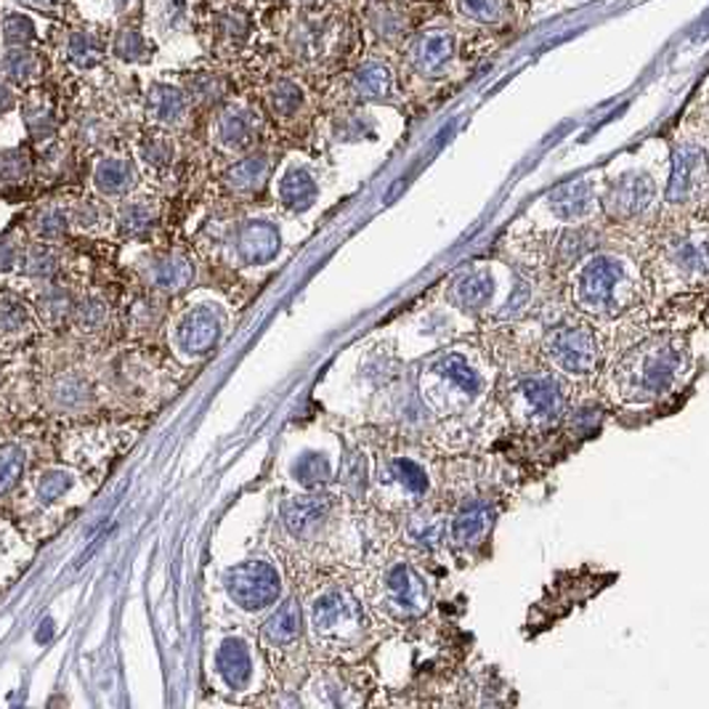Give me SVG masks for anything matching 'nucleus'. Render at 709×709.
Listing matches in <instances>:
<instances>
[{"label": "nucleus", "instance_id": "obj_1", "mask_svg": "<svg viewBox=\"0 0 709 709\" xmlns=\"http://www.w3.org/2000/svg\"><path fill=\"white\" fill-rule=\"evenodd\" d=\"M691 346L683 336L661 332L630 346L611 365L606 391L622 407H657L688 383L691 375Z\"/></svg>", "mask_w": 709, "mask_h": 709}, {"label": "nucleus", "instance_id": "obj_2", "mask_svg": "<svg viewBox=\"0 0 709 709\" xmlns=\"http://www.w3.org/2000/svg\"><path fill=\"white\" fill-rule=\"evenodd\" d=\"M489 370L468 346H449L420 367L418 391L428 412L439 420H462L489 397Z\"/></svg>", "mask_w": 709, "mask_h": 709}, {"label": "nucleus", "instance_id": "obj_3", "mask_svg": "<svg viewBox=\"0 0 709 709\" xmlns=\"http://www.w3.org/2000/svg\"><path fill=\"white\" fill-rule=\"evenodd\" d=\"M436 585L420 556L393 553L375 563L367 579V603L391 625H412L431 611Z\"/></svg>", "mask_w": 709, "mask_h": 709}, {"label": "nucleus", "instance_id": "obj_4", "mask_svg": "<svg viewBox=\"0 0 709 709\" xmlns=\"http://www.w3.org/2000/svg\"><path fill=\"white\" fill-rule=\"evenodd\" d=\"M640 301V274L619 253H592L571 277V303L592 322L619 319Z\"/></svg>", "mask_w": 709, "mask_h": 709}, {"label": "nucleus", "instance_id": "obj_5", "mask_svg": "<svg viewBox=\"0 0 709 709\" xmlns=\"http://www.w3.org/2000/svg\"><path fill=\"white\" fill-rule=\"evenodd\" d=\"M311 643L324 657H343L370 640L372 609L349 582H324L309 601Z\"/></svg>", "mask_w": 709, "mask_h": 709}, {"label": "nucleus", "instance_id": "obj_6", "mask_svg": "<svg viewBox=\"0 0 709 709\" xmlns=\"http://www.w3.org/2000/svg\"><path fill=\"white\" fill-rule=\"evenodd\" d=\"M375 495L391 510H409L428 506L436 495L433 460L418 449H393L380 457L375 470Z\"/></svg>", "mask_w": 709, "mask_h": 709}, {"label": "nucleus", "instance_id": "obj_7", "mask_svg": "<svg viewBox=\"0 0 709 709\" xmlns=\"http://www.w3.org/2000/svg\"><path fill=\"white\" fill-rule=\"evenodd\" d=\"M506 405L516 426L548 431L569 415V386L558 372H529L508 386Z\"/></svg>", "mask_w": 709, "mask_h": 709}, {"label": "nucleus", "instance_id": "obj_8", "mask_svg": "<svg viewBox=\"0 0 709 709\" xmlns=\"http://www.w3.org/2000/svg\"><path fill=\"white\" fill-rule=\"evenodd\" d=\"M500 513V497L489 489L462 492L449 508V553L462 558V561H476L492 542Z\"/></svg>", "mask_w": 709, "mask_h": 709}, {"label": "nucleus", "instance_id": "obj_9", "mask_svg": "<svg viewBox=\"0 0 709 709\" xmlns=\"http://www.w3.org/2000/svg\"><path fill=\"white\" fill-rule=\"evenodd\" d=\"M542 357L566 380H588L601 370V343L588 319H566L542 338Z\"/></svg>", "mask_w": 709, "mask_h": 709}, {"label": "nucleus", "instance_id": "obj_10", "mask_svg": "<svg viewBox=\"0 0 709 709\" xmlns=\"http://www.w3.org/2000/svg\"><path fill=\"white\" fill-rule=\"evenodd\" d=\"M229 313L218 301H197L187 306L173 327H170V343L183 361H200L213 353L227 336Z\"/></svg>", "mask_w": 709, "mask_h": 709}, {"label": "nucleus", "instance_id": "obj_11", "mask_svg": "<svg viewBox=\"0 0 709 709\" xmlns=\"http://www.w3.org/2000/svg\"><path fill=\"white\" fill-rule=\"evenodd\" d=\"M709 194V144L688 136L672 147L665 200L670 204H693Z\"/></svg>", "mask_w": 709, "mask_h": 709}, {"label": "nucleus", "instance_id": "obj_12", "mask_svg": "<svg viewBox=\"0 0 709 709\" xmlns=\"http://www.w3.org/2000/svg\"><path fill=\"white\" fill-rule=\"evenodd\" d=\"M282 527L290 535V540L301 545L327 542L336 523L340 521V500L330 492H309L301 497H290L282 502Z\"/></svg>", "mask_w": 709, "mask_h": 709}, {"label": "nucleus", "instance_id": "obj_13", "mask_svg": "<svg viewBox=\"0 0 709 709\" xmlns=\"http://www.w3.org/2000/svg\"><path fill=\"white\" fill-rule=\"evenodd\" d=\"M657 197L659 189L651 173H646V170H625V173L613 176L603 187L601 208L611 221L636 223L651 213Z\"/></svg>", "mask_w": 709, "mask_h": 709}, {"label": "nucleus", "instance_id": "obj_14", "mask_svg": "<svg viewBox=\"0 0 709 709\" xmlns=\"http://www.w3.org/2000/svg\"><path fill=\"white\" fill-rule=\"evenodd\" d=\"M229 598L242 611H263L282 596V577L269 561H244L223 577Z\"/></svg>", "mask_w": 709, "mask_h": 709}, {"label": "nucleus", "instance_id": "obj_15", "mask_svg": "<svg viewBox=\"0 0 709 709\" xmlns=\"http://www.w3.org/2000/svg\"><path fill=\"white\" fill-rule=\"evenodd\" d=\"M457 51H460V40H457L455 30H449V27H428V30L418 32L409 40L407 61L412 72H418L420 78L436 80L445 78L452 70Z\"/></svg>", "mask_w": 709, "mask_h": 709}, {"label": "nucleus", "instance_id": "obj_16", "mask_svg": "<svg viewBox=\"0 0 709 709\" xmlns=\"http://www.w3.org/2000/svg\"><path fill=\"white\" fill-rule=\"evenodd\" d=\"M447 535H449V508L433 506H420L405 513V523H401V542L409 553L420 558H436L447 550Z\"/></svg>", "mask_w": 709, "mask_h": 709}, {"label": "nucleus", "instance_id": "obj_17", "mask_svg": "<svg viewBox=\"0 0 709 709\" xmlns=\"http://www.w3.org/2000/svg\"><path fill=\"white\" fill-rule=\"evenodd\" d=\"M231 253L237 263L250 266V269L271 266L282 253V231L269 218H248L234 229Z\"/></svg>", "mask_w": 709, "mask_h": 709}, {"label": "nucleus", "instance_id": "obj_18", "mask_svg": "<svg viewBox=\"0 0 709 709\" xmlns=\"http://www.w3.org/2000/svg\"><path fill=\"white\" fill-rule=\"evenodd\" d=\"M667 269L686 284H709V229L675 234L665 250Z\"/></svg>", "mask_w": 709, "mask_h": 709}, {"label": "nucleus", "instance_id": "obj_19", "mask_svg": "<svg viewBox=\"0 0 709 709\" xmlns=\"http://www.w3.org/2000/svg\"><path fill=\"white\" fill-rule=\"evenodd\" d=\"M365 691L349 672L327 667L303 686V709H361Z\"/></svg>", "mask_w": 709, "mask_h": 709}, {"label": "nucleus", "instance_id": "obj_20", "mask_svg": "<svg viewBox=\"0 0 709 709\" xmlns=\"http://www.w3.org/2000/svg\"><path fill=\"white\" fill-rule=\"evenodd\" d=\"M497 298V279L492 269L483 263H473L462 269L460 274L452 277L447 288V301L457 311L468 313V317H481L495 306Z\"/></svg>", "mask_w": 709, "mask_h": 709}, {"label": "nucleus", "instance_id": "obj_21", "mask_svg": "<svg viewBox=\"0 0 709 709\" xmlns=\"http://www.w3.org/2000/svg\"><path fill=\"white\" fill-rule=\"evenodd\" d=\"M261 122L258 114L244 104H227L216 114L210 139L213 144L227 154H248L256 147Z\"/></svg>", "mask_w": 709, "mask_h": 709}, {"label": "nucleus", "instance_id": "obj_22", "mask_svg": "<svg viewBox=\"0 0 709 709\" xmlns=\"http://www.w3.org/2000/svg\"><path fill=\"white\" fill-rule=\"evenodd\" d=\"M319 192H322V189H319L317 176H313V170L309 166H303V162H290V166L282 168V173L277 176L274 197L284 213H309L319 200Z\"/></svg>", "mask_w": 709, "mask_h": 709}, {"label": "nucleus", "instance_id": "obj_23", "mask_svg": "<svg viewBox=\"0 0 709 709\" xmlns=\"http://www.w3.org/2000/svg\"><path fill=\"white\" fill-rule=\"evenodd\" d=\"M141 277H144V282L154 292H162V296H179V292L194 284L197 266L192 258L183 253H160L149 258Z\"/></svg>", "mask_w": 709, "mask_h": 709}, {"label": "nucleus", "instance_id": "obj_24", "mask_svg": "<svg viewBox=\"0 0 709 709\" xmlns=\"http://www.w3.org/2000/svg\"><path fill=\"white\" fill-rule=\"evenodd\" d=\"M598 204L596 187L588 179H577L563 183V187L553 189L545 200L548 213L556 218L558 223H582L588 221Z\"/></svg>", "mask_w": 709, "mask_h": 709}, {"label": "nucleus", "instance_id": "obj_25", "mask_svg": "<svg viewBox=\"0 0 709 709\" xmlns=\"http://www.w3.org/2000/svg\"><path fill=\"white\" fill-rule=\"evenodd\" d=\"M192 99L181 86L173 83H154L144 97V112L160 131H170L187 122Z\"/></svg>", "mask_w": 709, "mask_h": 709}, {"label": "nucleus", "instance_id": "obj_26", "mask_svg": "<svg viewBox=\"0 0 709 709\" xmlns=\"http://www.w3.org/2000/svg\"><path fill=\"white\" fill-rule=\"evenodd\" d=\"M136 183H139V170H136V162L131 157L104 154L93 166L91 187L104 200H122V197L133 192Z\"/></svg>", "mask_w": 709, "mask_h": 709}, {"label": "nucleus", "instance_id": "obj_27", "mask_svg": "<svg viewBox=\"0 0 709 709\" xmlns=\"http://www.w3.org/2000/svg\"><path fill=\"white\" fill-rule=\"evenodd\" d=\"M216 672L231 691H244L253 680V653L242 638H227L216 651Z\"/></svg>", "mask_w": 709, "mask_h": 709}, {"label": "nucleus", "instance_id": "obj_28", "mask_svg": "<svg viewBox=\"0 0 709 709\" xmlns=\"http://www.w3.org/2000/svg\"><path fill=\"white\" fill-rule=\"evenodd\" d=\"M303 632V613L298 598H288L279 609L266 619L261 636L266 649H277V651H290L292 646L301 640Z\"/></svg>", "mask_w": 709, "mask_h": 709}, {"label": "nucleus", "instance_id": "obj_29", "mask_svg": "<svg viewBox=\"0 0 709 709\" xmlns=\"http://www.w3.org/2000/svg\"><path fill=\"white\" fill-rule=\"evenodd\" d=\"M271 176V160L266 152L240 154L223 173V183L234 194H256L261 192Z\"/></svg>", "mask_w": 709, "mask_h": 709}, {"label": "nucleus", "instance_id": "obj_30", "mask_svg": "<svg viewBox=\"0 0 709 709\" xmlns=\"http://www.w3.org/2000/svg\"><path fill=\"white\" fill-rule=\"evenodd\" d=\"M397 78L383 59H367L351 74V93L359 101H383L393 93Z\"/></svg>", "mask_w": 709, "mask_h": 709}, {"label": "nucleus", "instance_id": "obj_31", "mask_svg": "<svg viewBox=\"0 0 709 709\" xmlns=\"http://www.w3.org/2000/svg\"><path fill=\"white\" fill-rule=\"evenodd\" d=\"M109 57L120 64H149L154 57V46L139 27H120L109 40Z\"/></svg>", "mask_w": 709, "mask_h": 709}, {"label": "nucleus", "instance_id": "obj_32", "mask_svg": "<svg viewBox=\"0 0 709 709\" xmlns=\"http://www.w3.org/2000/svg\"><path fill=\"white\" fill-rule=\"evenodd\" d=\"M74 487V473L64 468H46L32 479L30 483V492L32 500H36L38 508H53L64 500L67 495L72 492Z\"/></svg>", "mask_w": 709, "mask_h": 709}, {"label": "nucleus", "instance_id": "obj_33", "mask_svg": "<svg viewBox=\"0 0 709 709\" xmlns=\"http://www.w3.org/2000/svg\"><path fill=\"white\" fill-rule=\"evenodd\" d=\"M306 91L298 80L292 78H279L277 83L269 86L266 91V107L271 109V114L279 120H292L306 109Z\"/></svg>", "mask_w": 709, "mask_h": 709}, {"label": "nucleus", "instance_id": "obj_34", "mask_svg": "<svg viewBox=\"0 0 709 709\" xmlns=\"http://www.w3.org/2000/svg\"><path fill=\"white\" fill-rule=\"evenodd\" d=\"M157 208L149 200H126L114 213V231L120 237H144L154 229Z\"/></svg>", "mask_w": 709, "mask_h": 709}, {"label": "nucleus", "instance_id": "obj_35", "mask_svg": "<svg viewBox=\"0 0 709 709\" xmlns=\"http://www.w3.org/2000/svg\"><path fill=\"white\" fill-rule=\"evenodd\" d=\"M0 72L9 86H30L43 72V61L32 49H6L0 57Z\"/></svg>", "mask_w": 709, "mask_h": 709}, {"label": "nucleus", "instance_id": "obj_36", "mask_svg": "<svg viewBox=\"0 0 709 709\" xmlns=\"http://www.w3.org/2000/svg\"><path fill=\"white\" fill-rule=\"evenodd\" d=\"M107 57V46L88 30H72L67 36V61L74 67V70L88 72L97 70V67Z\"/></svg>", "mask_w": 709, "mask_h": 709}, {"label": "nucleus", "instance_id": "obj_37", "mask_svg": "<svg viewBox=\"0 0 709 709\" xmlns=\"http://www.w3.org/2000/svg\"><path fill=\"white\" fill-rule=\"evenodd\" d=\"M136 157L149 170H168L176 162V141L168 131H152L136 144Z\"/></svg>", "mask_w": 709, "mask_h": 709}, {"label": "nucleus", "instance_id": "obj_38", "mask_svg": "<svg viewBox=\"0 0 709 709\" xmlns=\"http://www.w3.org/2000/svg\"><path fill=\"white\" fill-rule=\"evenodd\" d=\"M49 393H51L53 407L61 409V412H74V409L86 407L88 397H91V388H88L86 378H80V375L74 372H67L53 380Z\"/></svg>", "mask_w": 709, "mask_h": 709}, {"label": "nucleus", "instance_id": "obj_39", "mask_svg": "<svg viewBox=\"0 0 709 709\" xmlns=\"http://www.w3.org/2000/svg\"><path fill=\"white\" fill-rule=\"evenodd\" d=\"M30 306L13 296H0V340H17L30 332Z\"/></svg>", "mask_w": 709, "mask_h": 709}, {"label": "nucleus", "instance_id": "obj_40", "mask_svg": "<svg viewBox=\"0 0 709 709\" xmlns=\"http://www.w3.org/2000/svg\"><path fill=\"white\" fill-rule=\"evenodd\" d=\"M19 274L30 279H51L59 271V256L53 253L51 244L36 242L22 248V258H19Z\"/></svg>", "mask_w": 709, "mask_h": 709}, {"label": "nucleus", "instance_id": "obj_41", "mask_svg": "<svg viewBox=\"0 0 709 709\" xmlns=\"http://www.w3.org/2000/svg\"><path fill=\"white\" fill-rule=\"evenodd\" d=\"M70 319L83 336H97L109 324V306L97 296L80 298V301H74Z\"/></svg>", "mask_w": 709, "mask_h": 709}, {"label": "nucleus", "instance_id": "obj_42", "mask_svg": "<svg viewBox=\"0 0 709 709\" xmlns=\"http://www.w3.org/2000/svg\"><path fill=\"white\" fill-rule=\"evenodd\" d=\"M70 223L72 218L67 210L61 208L38 210L36 218H32V234H36L38 242H46V244L61 242L67 237V231H70Z\"/></svg>", "mask_w": 709, "mask_h": 709}, {"label": "nucleus", "instance_id": "obj_43", "mask_svg": "<svg viewBox=\"0 0 709 709\" xmlns=\"http://www.w3.org/2000/svg\"><path fill=\"white\" fill-rule=\"evenodd\" d=\"M154 30L162 36H176L189 24V3L187 0H154L152 3Z\"/></svg>", "mask_w": 709, "mask_h": 709}, {"label": "nucleus", "instance_id": "obj_44", "mask_svg": "<svg viewBox=\"0 0 709 709\" xmlns=\"http://www.w3.org/2000/svg\"><path fill=\"white\" fill-rule=\"evenodd\" d=\"M36 38L38 27L32 22V17H27L22 11L6 13L3 24H0V40H3L6 49H30Z\"/></svg>", "mask_w": 709, "mask_h": 709}, {"label": "nucleus", "instance_id": "obj_45", "mask_svg": "<svg viewBox=\"0 0 709 709\" xmlns=\"http://www.w3.org/2000/svg\"><path fill=\"white\" fill-rule=\"evenodd\" d=\"M292 473H296L298 483H301V487H306V489H311V492L324 489V483L332 479L330 460H327L322 452H306L301 460L296 462Z\"/></svg>", "mask_w": 709, "mask_h": 709}, {"label": "nucleus", "instance_id": "obj_46", "mask_svg": "<svg viewBox=\"0 0 709 709\" xmlns=\"http://www.w3.org/2000/svg\"><path fill=\"white\" fill-rule=\"evenodd\" d=\"M457 13L476 24H497L506 19V0H455Z\"/></svg>", "mask_w": 709, "mask_h": 709}, {"label": "nucleus", "instance_id": "obj_47", "mask_svg": "<svg viewBox=\"0 0 709 709\" xmlns=\"http://www.w3.org/2000/svg\"><path fill=\"white\" fill-rule=\"evenodd\" d=\"M74 309V301L70 290L64 288H49L38 296V317L46 322H61V319H70Z\"/></svg>", "mask_w": 709, "mask_h": 709}, {"label": "nucleus", "instance_id": "obj_48", "mask_svg": "<svg viewBox=\"0 0 709 709\" xmlns=\"http://www.w3.org/2000/svg\"><path fill=\"white\" fill-rule=\"evenodd\" d=\"M22 112L27 131H30L36 141H49L57 133V114H53V109L46 101H30V104H24Z\"/></svg>", "mask_w": 709, "mask_h": 709}, {"label": "nucleus", "instance_id": "obj_49", "mask_svg": "<svg viewBox=\"0 0 709 709\" xmlns=\"http://www.w3.org/2000/svg\"><path fill=\"white\" fill-rule=\"evenodd\" d=\"M24 462H27V455L22 447L17 445L0 447V495L11 492V489L22 481Z\"/></svg>", "mask_w": 709, "mask_h": 709}, {"label": "nucleus", "instance_id": "obj_50", "mask_svg": "<svg viewBox=\"0 0 709 709\" xmlns=\"http://www.w3.org/2000/svg\"><path fill=\"white\" fill-rule=\"evenodd\" d=\"M582 256H592V234L590 231H569L561 234V242L556 248V263L571 266L582 261Z\"/></svg>", "mask_w": 709, "mask_h": 709}, {"label": "nucleus", "instance_id": "obj_51", "mask_svg": "<svg viewBox=\"0 0 709 709\" xmlns=\"http://www.w3.org/2000/svg\"><path fill=\"white\" fill-rule=\"evenodd\" d=\"M30 173V154L24 149H0V183H19Z\"/></svg>", "mask_w": 709, "mask_h": 709}, {"label": "nucleus", "instance_id": "obj_52", "mask_svg": "<svg viewBox=\"0 0 709 709\" xmlns=\"http://www.w3.org/2000/svg\"><path fill=\"white\" fill-rule=\"evenodd\" d=\"M531 296H535V292H531V284L527 282V279H518L516 277L513 290H510V296L506 298V303H502V309H500V319H518V317H521V313L529 309Z\"/></svg>", "mask_w": 709, "mask_h": 709}, {"label": "nucleus", "instance_id": "obj_53", "mask_svg": "<svg viewBox=\"0 0 709 709\" xmlns=\"http://www.w3.org/2000/svg\"><path fill=\"white\" fill-rule=\"evenodd\" d=\"M70 218H72L74 227L86 229V231L97 229L99 223L104 221V216H101V210L97 208V204H91V202H80L78 208H74L72 213H70Z\"/></svg>", "mask_w": 709, "mask_h": 709}, {"label": "nucleus", "instance_id": "obj_54", "mask_svg": "<svg viewBox=\"0 0 709 709\" xmlns=\"http://www.w3.org/2000/svg\"><path fill=\"white\" fill-rule=\"evenodd\" d=\"M19 258H22V248H17L11 240H0V274L17 271Z\"/></svg>", "mask_w": 709, "mask_h": 709}, {"label": "nucleus", "instance_id": "obj_55", "mask_svg": "<svg viewBox=\"0 0 709 709\" xmlns=\"http://www.w3.org/2000/svg\"><path fill=\"white\" fill-rule=\"evenodd\" d=\"M86 3V0H83ZM133 0H88V9H99L97 13H109V17H118L126 9H131Z\"/></svg>", "mask_w": 709, "mask_h": 709}, {"label": "nucleus", "instance_id": "obj_56", "mask_svg": "<svg viewBox=\"0 0 709 709\" xmlns=\"http://www.w3.org/2000/svg\"><path fill=\"white\" fill-rule=\"evenodd\" d=\"M13 109H17V93H13V88L6 80H0V118L13 112Z\"/></svg>", "mask_w": 709, "mask_h": 709}, {"label": "nucleus", "instance_id": "obj_57", "mask_svg": "<svg viewBox=\"0 0 709 709\" xmlns=\"http://www.w3.org/2000/svg\"><path fill=\"white\" fill-rule=\"evenodd\" d=\"M19 6H27V9H38V11H53L59 9L61 0H17Z\"/></svg>", "mask_w": 709, "mask_h": 709}]
</instances>
